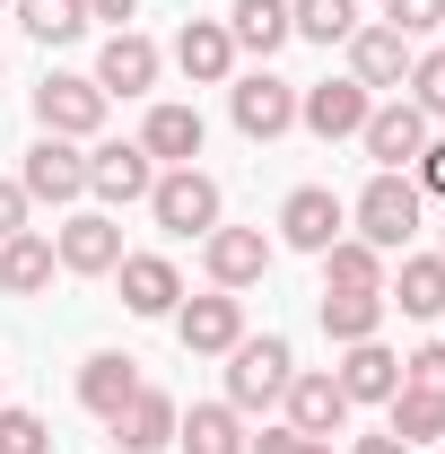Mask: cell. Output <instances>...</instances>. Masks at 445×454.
Here are the masks:
<instances>
[{
    "label": "cell",
    "mask_w": 445,
    "mask_h": 454,
    "mask_svg": "<svg viewBox=\"0 0 445 454\" xmlns=\"http://www.w3.org/2000/svg\"><path fill=\"white\" fill-rule=\"evenodd\" d=\"M437 446H445V437H437Z\"/></svg>",
    "instance_id": "f6af8a7d"
},
{
    "label": "cell",
    "mask_w": 445,
    "mask_h": 454,
    "mask_svg": "<svg viewBox=\"0 0 445 454\" xmlns=\"http://www.w3.org/2000/svg\"><path fill=\"white\" fill-rule=\"evenodd\" d=\"M175 446L183 454H245V411L236 402H192L175 419Z\"/></svg>",
    "instance_id": "cb8c5ba5"
},
{
    "label": "cell",
    "mask_w": 445,
    "mask_h": 454,
    "mask_svg": "<svg viewBox=\"0 0 445 454\" xmlns=\"http://www.w3.org/2000/svg\"><path fill=\"white\" fill-rule=\"evenodd\" d=\"M332 236H349V201H340L332 184H297V192L279 201V245H297V254H324Z\"/></svg>",
    "instance_id": "52a82bcc"
},
{
    "label": "cell",
    "mask_w": 445,
    "mask_h": 454,
    "mask_svg": "<svg viewBox=\"0 0 445 454\" xmlns=\"http://www.w3.org/2000/svg\"><path fill=\"white\" fill-rule=\"evenodd\" d=\"M245 454H306V437L279 419V428H262V437H245Z\"/></svg>",
    "instance_id": "74e56055"
},
{
    "label": "cell",
    "mask_w": 445,
    "mask_h": 454,
    "mask_svg": "<svg viewBox=\"0 0 445 454\" xmlns=\"http://www.w3.org/2000/svg\"><path fill=\"white\" fill-rule=\"evenodd\" d=\"M0 9H9V0H0Z\"/></svg>",
    "instance_id": "7bdbcfd3"
},
{
    "label": "cell",
    "mask_w": 445,
    "mask_h": 454,
    "mask_svg": "<svg viewBox=\"0 0 445 454\" xmlns=\"http://www.w3.org/2000/svg\"><path fill=\"white\" fill-rule=\"evenodd\" d=\"M175 419H183V411H175V394L140 385V394L122 402L105 428H113V446H122V454H167V446H175Z\"/></svg>",
    "instance_id": "2e32d148"
},
{
    "label": "cell",
    "mask_w": 445,
    "mask_h": 454,
    "mask_svg": "<svg viewBox=\"0 0 445 454\" xmlns=\"http://www.w3.org/2000/svg\"><path fill=\"white\" fill-rule=\"evenodd\" d=\"M149 219L167 227V236H210L219 227V184L201 167H167L149 184Z\"/></svg>",
    "instance_id": "277c9868"
},
{
    "label": "cell",
    "mask_w": 445,
    "mask_h": 454,
    "mask_svg": "<svg viewBox=\"0 0 445 454\" xmlns=\"http://www.w3.org/2000/svg\"><path fill=\"white\" fill-rule=\"evenodd\" d=\"M410 61H419V53H410V35H393L385 18L349 35V79H358L367 97H376V88H402V79H410Z\"/></svg>",
    "instance_id": "ac0fdd59"
},
{
    "label": "cell",
    "mask_w": 445,
    "mask_h": 454,
    "mask_svg": "<svg viewBox=\"0 0 445 454\" xmlns=\"http://www.w3.org/2000/svg\"><path fill=\"white\" fill-rule=\"evenodd\" d=\"M53 262L61 271H79V280H105L113 262H122V219L113 210H79V219L53 227Z\"/></svg>",
    "instance_id": "8992f818"
},
{
    "label": "cell",
    "mask_w": 445,
    "mask_h": 454,
    "mask_svg": "<svg viewBox=\"0 0 445 454\" xmlns=\"http://www.w3.org/2000/svg\"><path fill=\"white\" fill-rule=\"evenodd\" d=\"M306 454H332V437H306Z\"/></svg>",
    "instance_id": "60d3db41"
},
{
    "label": "cell",
    "mask_w": 445,
    "mask_h": 454,
    "mask_svg": "<svg viewBox=\"0 0 445 454\" xmlns=\"http://www.w3.org/2000/svg\"><path fill=\"white\" fill-rule=\"evenodd\" d=\"M385 27L393 35H428V27H445V0H385Z\"/></svg>",
    "instance_id": "836d02e7"
},
{
    "label": "cell",
    "mask_w": 445,
    "mask_h": 454,
    "mask_svg": "<svg viewBox=\"0 0 445 454\" xmlns=\"http://www.w3.org/2000/svg\"><path fill=\"white\" fill-rule=\"evenodd\" d=\"M385 437H402V446H437V437H445V394L402 385V394L385 402Z\"/></svg>",
    "instance_id": "83f0119b"
},
{
    "label": "cell",
    "mask_w": 445,
    "mask_h": 454,
    "mask_svg": "<svg viewBox=\"0 0 445 454\" xmlns=\"http://www.w3.org/2000/svg\"><path fill=\"white\" fill-rule=\"evenodd\" d=\"M402 385H419V394H445V340H428V349H410V358H402Z\"/></svg>",
    "instance_id": "e575fe53"
},
{
    "label": "cell",
    "mask_w": 445,
    "mask_h": 454,
    "mask_svg": "<svg viewBox=\"0 0 445 454\" xmlns=\"http://www.w3.org/2000/svg\"><path fill=\"white\" fill-rule=\"evenodd\" d=\"M288 376H297V349H288V333H245L236 349H227V402L236 411H262V402L288 394Z\"/></svg>",
    "instance_id": "7a4b0ae2"
},
{
    "label": "cell",
    "mask_w": 445,
    "mask_h": 454,
    "mask_svg": "<svg viewBox=\"0 0 445 454\" xmlns=\"http://www.w3.org/2000/svg\"><path fill=\"white\" fill-rule=\"evenodd\" d=\"M105 106L113 97L97 79H79V70H53V79L35 88V122H44L53 140H97V131H105Z\"/></svg>",
    "instance_id": "3957f363"
},
{
    "label": "cell",
    "mask_w": 445,
    "mask_h": 454,
    "mask_svg": "<svg viewBox=\"0 0 445 454\" xmlns=\"http://www.w3.org/2000/svg\"><path fill=\"white\" fill-rule=\"evenodd\" d=\"M437 254H445V227H437Z\"/></svg>",
    "instance_id": "b9f144b4"
},
{
    "label": "cell",
    "mask_w": 445,
    "mask_h": 454,
    "mask_svg": "<svg viewBox=\"0 0 445 454\" xmlns=\"http://www.w3.org/2000/svg\"><path fill=\"white\" fill-rule=\"evenodd\" d=\"M201 140H210L201 106H149V122H140V149H149L158 167H192V158H201Z\"/></svg>",
    "instance_id": "44dd1931"
},
{
    "label": "cell",
    "mask_w": 445,
    "mask_h": 454,
    "mask_svg": "<svg viewBox=\"0 0 445 454\" xmlns=\"http://www.w3.org/2000/svg\"><path fill=\"white\" fill-rule=\"evenodd\" d=\"M349 454H410V446H402V437H358Z\"/></svg>",
    "instance_id": "ab89813d"
},
{
    "label": "cell",
    "mask_w": 445,
    "mask_h": 454,
    "mask_svg": "<svg viewBox=\"0 0 445 454\" xmlns=\"http://www.w3.org/2000/svg\"><path fill=\"white\" fill-rule=\"evenodd\" d=\"M131 394H140V358H122V349H97V358L79 367V411L113 419V411H122Z\"/></svg>",
    "instance_id": "d4e9b609"
},
{
    "label": "cell",
    "mask_w": 445,
    "mask_h": 454,
    "mask_svg": "<svg viewBox=\"0 0 445 454\" xmlns=\"http://www.w3.org/2000/svg\"><path fill=\"white\" fill-rule=\"evenodd\" d=\"M419 210H428V192H419L410 175H367V192L349 201V219H358V236H367L376 254H402V245L419 236Z\"/></svg>",
    "instance_id": "6da1fadb"
},
{
    "label": "cell",
    "mask_w": 445,
    "mask_h": 454,
    "mask_svg": "<svg viewBox=\"0 0 445 454\" xmlns=\"http://www.w3.org/2000/svg\"><path fill=\"white\" fill-rule=\"evenodd\" d=\"M158 70H167V53H158L140 27H113L105 53H97V88H105V97H149V88H158Z\"/></svg>",
    "instance_id": "4fadbf2b"
},
{
    "label": "cell",
    "mask_w": 445,
    "mask_h": 454,
    "mask_svg": "<svg viewBox=\"0 0 445 454\" xmlns=\"http://www.w3.org/2000/svg\"><path fill=\"white\" fill-rule=\"evenodd\" d=\"M9 9H18V27H27L35 44H79V35H88V9H79V0H9Z\"/></svg>",
    "instance_id": "4dcf8cb0"
},
{
    "label": "cell",
    "mask_w": 445,
    "mask_h": 454,
    "mask_svg": "<svg viewBox=\"0 0 445 454\" xmlns=\"http://www.w3.org/2000/svg\"><path fill=\"white\" fill-rule=\"evenodd\" d=\"M358 149L376 158V175H410V158L428 149V114L410 106V97H393V106H376V114H367Z\"/></svg>",
    "instance_id": "8fae6325"
},
{
    "label": "cell",
    "mask_w": 445,
    "mask_h": 454,
    "mask_svg": "<svg viewBox=\"0 0 445 454\" xmlns=\"http://www.w3.org/2000/svg\"><path fill=\"white\" fill-rule=\"evenodd\" d=\"M402 88H410V106L428 114V122H445V53H419V61H410V79H402Z\"/></svg>",
    "instance_id": "d6a6232c"
},
{
    "label": "cell",
    "mask_w": 445,
    "mask_h": 454,
    "mask_svg": "<svg viewBox=\"0 0 445 454\" xmlns=\"http://www.w3.org/2000/svg\"><path fill=\"white\" fill-rule=\"evenodd\" d=\"M227 114H236L245 140H279V131H297V88L271 79V70H245V79L227 88Z\"/></svg>",
    "instance_id": "ba28073f"
},
{
    "label": "cell",
    "mask_w": 445,
    "mask_h": 454,
    "mask_svg": "<svg viewBox=\"0 0 445 454\" xmlns=\"http://www.w3.org/2000/svg\"><path fill=\"white\" fill-rule=\"evenodd\" d=\"M410 184H419L428 201H445V140H437V131H428V149L410 158Z\"/></svg>",
    "instance_id": "d590c367"
},
{
    "label": "cell",
    "mask_w": 445,
    "mask_h": 454,
    "mask_svg": "<svg viewBox=\"0 0 445 454\" xmlns=\"http://www.w3.org/2000/svg\"><path fill=\"white\" fill-rule=\"evenodd\" d=\"M79 9H88V27H97V18H105V27H131V18H140V0H79Z\"/></svg>",
    "instance_id": "f35d334b"
},
{
    "label": "cell",
    "mask_w": 445,
    "mask_h": 454,
    "mask_svg": "<svg viewBox=\"0 0 445 454\" xmlns=\"http://www.w3.org/2000/svg\"><path fill=\"white\" fill-rule=\"evenodd\" d=\"M385 306L437 324L445 315V254H402V271H385Z\"/></svg>",
    "instance_id": "7402d4cb"
},
{
    "label": "cell",
    "mask_w": 445,
    "mask_h": 454,
    "mask_svg": "<svg viewBox=\"0 0 445 454\" xmlns=\"http://www.w3.org/2000/svg\"><path fill=\"white\" fill-rule=\"evenodd\" d=\"M27 210H35V201L18 192V175H0V245H9V236H27Z\"/></svg>",
    "instance_id": "8d00e7d4"
},
{
    "label": "cell",
    "mask_w": 445,
    "mask_h": 454,
    "mask_svg": "<svg viewBox=\"0 0 445 454\" xmlns=\"http://www.w3.org/2000/svg\"><path fill=\"white\" fill-rule=\"evenodd\" d=\"M288 428H297V437H340V428H349V394H340L332 376H324V367H306V376H288Z\"/></svg>",
    "instance_id": "e0dca14e"
},
{
    "label": "cell",
    "mask_w": 445,
    "mask_h": 454,
    "mask_svg": "<svg viewBox=\"0 0 445 454\" xmlns=\"http://www.w3.org/2000/svg\"><path fill=\"white\" fill-rule=\"evenodd\" d=\"M113 280H122V306L131 315H175L183 306V271H175L167 254H122Z\"/></svg>",
    "instance_id": "d6986e66"
},
{
    "label": "cell",
    "mask_w": 445,
    "mask_h": 454,
    "mask_svg": "<svg viewBox=\"0 0 445 454\" xmlns=\"http://www.w3.org/2000/svg\"><path fill=\"white\" fill-rule=\"evenodd\" d=\"M367 18H358V0H288V35H306V44H349Z\"/></svg>",
    "instance_id": "f546056e"
},
{
    "label": "cell",
    "mask_w": 445,
    "mask_h": 454,
    "mask_svg": "<svg viewBox=\"0 0 445 454\" xmlns=\"http://www.w3.org/2000/svg\"><path fill=\"white\" fill-rule=\"evenodd\" d=\"M385 288H324V340H340V349H349V340H376L385 333Z\"/></svg>",
    "instance_id": "603a6c76"
},
{
    "label": "cell",
    "mask_w": 445,
    "mask_h": 454,
    "mask_svg": "<svg viewBox=\"0 0 445 454\" xmlns=\"http://www.w3.org/2000/svg\"><path fill=\"white\" fill-rule=\"evenodd\" d=\"M113 454H122V446H113Z\"/></svg>",
    "instance_id": "ee69618b"
},
{
    "label": "cell",
    "mask_w": 445,
    "mask_h": 454,
    "mask_svg": "<svg viewBox=\"0 0 445 454\" xmlns=\"http://www.w3.org/2000/svg\"><path fill=\"white\" fill-rule=\"evenodd\" d=\"M367 114H376V97H367L358 79H315V88H297V122H306L315 140H358Z\"/></svg>",
    "instance_id": "9c48e42d"
},
{
    "label": "cell",
    "mask_w": 445,
    "mask_h": 454,
    "mask_svg": "<svg viewBox=\"0 0 445 454\" xmlns=\"http://www.w3.org/2000/svg\"><path fill=\"white\" fill-rule=\"evenodd\" d=\"M53 236H35V227H27V236H9V245H0V288H9V297H35V288H53Z\"/></svg>",
    "instance_id": "484cf974"
},
{
    "label": "cell",
    "mask_w": 445,
    "mask_h": 454,
    "mask_svg": "<svg viewBox=\"0 0 445 454\" xmlns=\"http://www.w3.org/2000/svg\"><path fill=\"white\" fill-rule=\"evenodd\" d=\"M385 271L393 262L367 236H332V245H324V288H385Z\"/></svg>",
    "instance_id": "f1b7e54d"
},
{
    "label": "cell",
    "mask_w": 445,
    "mask_h": 454,
    "mask_svg": "<svg viewBox=\"0 0 445 454\" xmlns=\"http://www.w3.org/2000/svg\"><path fill=\"white\" fill-rule=\"evenodd\" d=\"M18 192H27V201L70 210V201L88 192V158H79V140H53V131H44V140L27 149V167H18Z\"/></svg>",
    "instance_id": "30bf717a"
},
{
    "label": "cell",
    "mask_w": 445,
    "mask_h": 454,
    "mask_svg": "<svg viewBox=\"0 0 445 454\" xmlns=\"http://www.w3.org/2000/svg\"><path fill=\"white\" fill-rule=\"evenodd\" d=\"M0 454H53V428L18 402H0Z\"/></svg>",
    "instance_id": "1f68e13d"
},
{
    "label": "cell",
    "mask_w": 445,
    "mask_h": 454,
    "mask_svg": "<svg viewBox=\"0 0 445 454\" xmlns=\"http://www.w3.org/2000/svg\"><path fill=\"white\" fill-rule=\"evenodd\" d=\"M227 35H236V53L271 61L279 44H288V0H236V9H227Z\"/></svg>",
    "instance_id": "4316f807"
},
{
    "label": "cell",
    "mask_w": 445,
    "mask_h": 454,
    "mask_svg": "<svg viewBox=\"0 0 445 454\" xmlns=\"http://www.w3.org/2000/svg\"><path fill=\"white\" fill-rule=\"evenodd\" d=\"M201 262H210V288H254L271 271V236L262 227H210L201 236Z\"/></svg>",
    "instance_id": "5bb4252c"
},
{
    "label": "cell",
    "mask_w": 445,
    "mask_h": 454,
    "mask_svg": "<svg viewBox=\"0 0 445 454\" xmlns=\"http://www.w3.org/2000/svg\"><path fill=\"white\" fill-rule=\"evenodd\" d=\"M175 340H183L192 358H227V349L245 340V297H236V288L183 297V306H175Z\"/></svg>",
    "instance_id": "5b68a950"
},
{
    "label": "cell",
    "mask_w": 445,
    "mask_h": 454,
    "mask_svg": "<svg viewBox=\"0 0 445 454\" xmlns=\"http://www.w3.org/2000/svg\"><path fill=\"white\" fill-rule=\"evenodd\" d=\"M332 385L349 394V411H358V402H393L402 394V358H393L385 340H349L340 367H332Z\"/></svg>",
    "instance_id": "ffe728a7"
},
{
    "label": "cell",
    "mask_w": 445,
    "mask_h": 454,
    "mask_svg": "<svg viewBox=\"0 0 445 454\" xmlns=\"http://www.w3.org/2000/svg\"><path fill=\"white\" fill-rule=\"evenodd\" d=\"M149 184H158V158H149L140 140H97V149H88V192H97V201H113V210H122V201H149Z\"/></svg>",
    "instance_id": "7c38bea8"
},
{
    "label": "cell",
    "mask_w": 445,
    "mask_h": 454,
    "mask_svg": "<svg viewBox=\"0 0 445 454\" xmlns=\"http://www.w3.org/2000/svg\"><path fill=\"white\" fill-rule=\"evenodd\" d=\"M175 70H183L192 88H227V79H236V35H227V18H183Z\"/></svg>",
    "instance_id": "9a60e30c"
}]
</instances>
